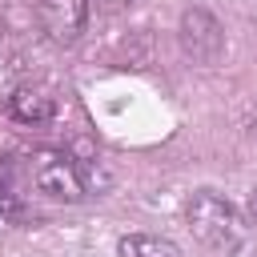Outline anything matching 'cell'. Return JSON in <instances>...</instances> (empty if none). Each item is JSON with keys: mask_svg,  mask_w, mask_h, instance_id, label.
I'll return each mask as SVG.
<instances>
[{"mask_svg": "<svg viewBox=\"0 0 257 257\" xmlns=\"http://www.w3.org/2000/svg\"><path fill=\"white\" fill-rule=\"evenodd\" d=\"M24 177H28V185H32L36 193H44V197H52V201L76 205V201L88 197L84 165H80L72 153H64V149H36V153L28 157V165H24Z\"/></svg>", "mask_w": 257, "mask_h": 257, "instance_id": "obj_1", "label": "cell"}, {"mask_svg": "<svg viewBox=\"0 0 257 257\" xmlns=\"http://www.w3.org/2000/svg\"><path fill=\"white\" fill-rule=\"evenodd\" d=\"M185 217H189V229H193L209 249L233 253V249H241V245H245V225H241L237 209H233L221 193H213V189L193 193V197H189Z\"/></svg>", "mask_w": 257, "mask_h": 257, "instance_id": "obj_2", "label": "cell"}, {"mask_svg": "<svg viewBox=\"0 0 257 257\" xmlns=\"http://www.w3.org/2000/svg\"><path fill=\"white\" fill-rule=\"evenodd\" d=\"M177 36H181L185 56L197 60V64H217L221 52H225V28H221V20H217L213 12H205V8H185Z\"/></svg>", "mask_w": 257, "mask_h": 257, "instance_id": "obj_3", "label": "cell"}, {"mask_svg": "<svg viewBox=\"0 0 257 257\" xmlns=\"http://www.w3.org/2000/svg\"><path fill=\"white\" fill-rule=\"evenodd\" d=\"M36 20L48 32V40L56 44H72L84 32L88 20V4L84 0H36Z\"/></svg>", "mask_w": 257, "mask_h": 257, "instance_id": "obj_4", "label": "cell"}, {"mask_svg": "<svg viewBox=\"0 0 257 257\" xmlns=\"http://www.w3.org/2000/svg\"><path fill=\"white\" fill-rule=\"evenodd\" d=\"M8 116L16 120V124H48L52 116H56V96L44 88V84H20V88H12V96H8Z\"/></svg>", "mask_w": 257, "mask_h": 257, "instance_id": "obj_5", "label": "cell"}, {"mask_svg": "<svg viewBox=\"0 0 257 257\" xmlns=\"http://www.w3.org/2000/svg\"><path fill=\"white\" fill-rule=\"evenodd\" d=\"M0 217L4 221H24L28 217V197L20 189V169L12 157H0Z\"/></svg>", "mask_w": 257, "mask_h": 257, "instance_id": "obj_6", "label": "cell"}, {"mask_svg": "<svg viewBox=\"0 0 257 257\" xmlns=\"http://www.w3.org/2000/svg\"><path fill=\"white\" fill-rule=\"evenodd\" d=\"M120 257H181V249L169 237H153V233H133L120 237Z\"/></svg>", "mask_w": 257, "mask_h": 257, "instance_id": "obj_7", "label": "cell"}, {"mask_svg": "<svg viewBox=\"0 0 257 257\" xmlns=\"http://www.w3.org/2000/svg\"><path fill=\"white\" fill-rule=\"evenodd\" d=\"M96 4H104V8H120V4H128V0H96Z\"/></svg>", "mask_w": 257, "mask_h": 257, "instance_id": "obj_8", "label": "cell"}, {"mask_svg": "<svg viewBox=\"0 0 257 257\" xmlns=\"http://www.w3.org/2000/svg\"><path fill=\"white\" fill-rule=\"evenodd\" d=\"M249 209H253V221H257V189H253V201H249Z\"/></svg>", "mask_w": 257, "mask_h": 257, "instance_id": "obj_9", "label": "cell"}]
</instances>
